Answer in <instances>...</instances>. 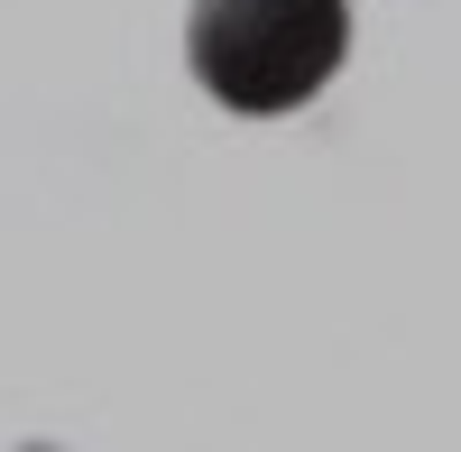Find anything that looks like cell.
<instances>
[{
  "instance_id": "obj_1",
  "label": "cell",
  "mask_w": 461,
  "mask_h": 452,
  "mask_svg": "<svg viewBox=\"0 0 461 452\" xmlns=\"http://www.w3.org/2000/svg\"><path fill=\"white\" fill-rule=\"evenodd\" d=\"M185 56H194V84L221 111L277 121V111H304L341 74L351 0H194Z\"/></svg>"
}]
</instances>
